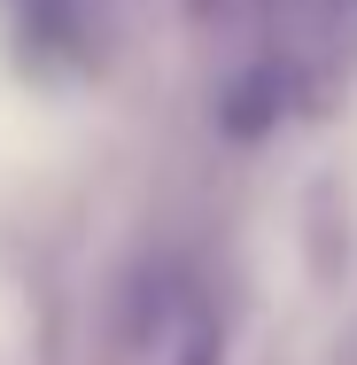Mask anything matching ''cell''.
Returning a JSON list of instances; mask_svg holds the SVG:
<instances>
[{
  "instance_id": "obj_1",
  "label": "cell",
  "mask_w": 357,
  "mask_h": 365,
  "mask_svg": "<svg viewBox=\"0 0 357 365\" xmlns=\"http://www.w3.org/2000/svg\"><path fill=\"white\" fill-rule=\"evenodd\" d=\"M101 365H225V311L210 272L179 249L140 257L109 295Z\"/></svg>"
}]
</instances>
